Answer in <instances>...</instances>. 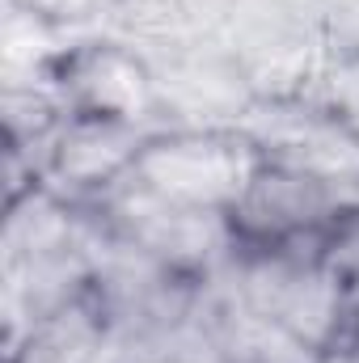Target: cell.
I'll list each match as a JSON object with an SVG mask.
<instances>
[{
    "instance_id": "6da1fadb",
    "label": "cell",
    "mask_w": 359,
    "mask_h": 363,
    "mask_svg": "<svg viewBox=\"0 0 359 363\" xmlns=\"http://www.w3.org/2000/svg\"><path fill=\"white\" fill-rule=\"evenodd\" d=\"M313 363H359V334L355 338H338V342H330L326 351H317Z\"/></svg>"
},
{
    "instance_id": "7a4b0ae2",
    "label": "cell",
    "mask_w": 359,
    "mask_h": 363,
    "mask_svg": "<svg viewBox=\"0 0 359 363\" xmlns=\"http://www.w3.org/2000/svg\"><path fill=\"white\" fill-rule=\"evenodd\" d=\"M224 363H258V359H237V355H233V359H224Z\"/></svg>"
}]
</instances>
